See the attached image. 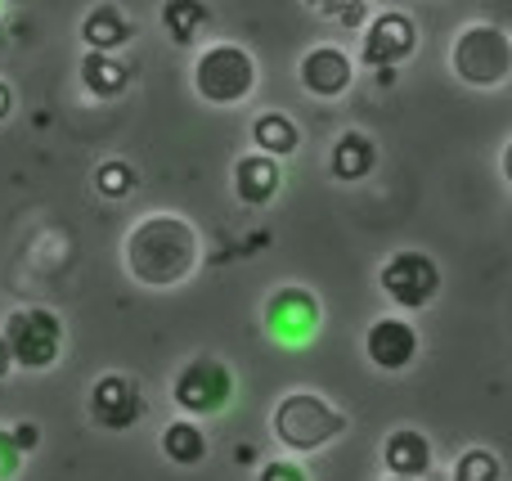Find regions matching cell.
<instances>
[{
    "instance_id": "obj_6",
    "label": "cell",
    "mask_w": 512,
    "mask_h": 481,
    "mask_svg": "<svg viewBox=\"0 0 512 481\" xmlns=\"http://www.w3.org/2000/svg\"><path fill=\"white\" fill-rule=\"evenodd\" d=\"M176 405L189 414V419H203V414H221L225 405L234 401V374L225 360L212 356H198L180 369L176 387H171Z\"/></svg>"
},
{
    "instance_id": "obj_2",
    "label": "cell",
    "mask_w": 512,
    "mask_h": 481,
    "mask_svg": "<svg viewBox=\"0 0 512 481\" xmlns=\"http://www.w3.org/2000/svg\"><path fill=\"white\" fill-rule=\"evenodd\" d=\"M342 432H346V414L315 392H292V396H283L279 410H274V437L288 450H297V455L324 450L328 441H337Z\"/></svg>"
},
{
    "instance_id": "obj_20",
    "label": "cell",
    "mask_w": 512,
    "mask_h": 481,
    "mask_svg": "<svg viewBox=\"0 0 512 481\" xmlns=\"http://www.w3.org/2000/svg\"><path fill=\"white\" fill-rule=\"evenodd\" d=\"M162 27L176 45H189L198 41V32L207 27V5L203 0H167L162 5Z\"/></svg>"
},
{
    "instance_id": "obj_16",
    "label": "cell",
    "mask_w": 512,
    "mask_h": 481,
    "mask_svg": "<svg viewBox=\"0 0 512 481\" xmlns=\"http://www.w3.org/2000/svg\"><path fill=\"white\" fill-rule=\"evenodd\" d=\"M126 81H131V68H126L117 54L86 50V59H81V86L95 99H117L126 90Z\"/></svg>"
},
{
    "instance_id": "obj_22",
    "label": "cell",
    "mask_w": 512,
    "mask_h": 481,
    "mask_svg": "<svg viewBox=\"0 0 512 481\" xmlns=\"http://www.w3.org/2000/svg\"><path fill=\"white\" fill-rule=\"evenodd\" d=\"M499 477H504V468H499V459L490 450H468L454 464V481H499Z\"/></svg>"
},
{
    "instance_id": "obj_28",
    "label": "cell",
    "mask_w": 512,
    "mask_h": 481,
    "mask_svg": "<svg viewBox=\"0 0 512 481\" xmlns=\"http://www.w3.org/2000/svg\"><path fill=\"white\" fill-rule=\"evenodd\" d=\"M14 369V360H9V347H5V338H0V378Z\"/></svg>"
},
{
    "instance_id": "obj_4",
    "label": "cell",
    "mask_w": 512,
    "mask_h": 481,
    "mask_svg": "<svg viewBox=\"0 0 512 481\" xmlns=\"http://www.w3.org/2000/svg\"><path fill=\"white\" fill-rule=\"evenodd\" d=\"M454 72H459V81L481 90L504 86L512 72V41L504 27L477 23L468 32H459V41H454Z\"/></svg>"
},
{
    "instance_id": "obj_30",
    "label": "cell",
    "mask_w": 512,
    "mask_h": 481,
    "mask_svg": "<svg viewBox=\"0 0 512 481\" xmlns=\"http://www.w3.org/2000/svg\"><path fill=\"white\" fill-rule=\"evenodd\" d=\"M391 481H396V477H391Z\"/></svg>"
},
{
    "instance_id": "obj_21",
    "label": "cell",
    "mask_w": 512,
    "mask_h": 481,
    "mask_svg": "<svg viewBox=\"0 0 512 481\" xmlns=\"http://www.w3.org/2000/svg\"><path fill=\"white\" fill-rule=\"evenodd\" d=\"M95 189L104 198H126L135 189V167L131 162H122V158H113V162H99V171H95Z\"/></svg>"
},
{
    "instance_id": "obj_1",
    "label": "cell",
    "mask_w": 512,
    "mask_h": 481,
    "mask_svg": "<svg viewBox=\"0 0 512 481\" xmlns=\"http://www.w3.org/2000/svg\"><path fill=\"white\" fill-rule=\"evenodd\" d=\"M126 270L144 288H176L198 270V234L180 216H144L126 234Z\"/></svg>"
},
{
    "instance_id": "obj_29",
    "label": "cell",
    "mask_w": 512,
    "mask_h": 481,
    "mask_svg": "<svg viewBox=\"0 0 512 481\" xmlns=\"http://www.w3.org/2000/svg\"><path fill=\"white\" fill-rule=\"evenodd\" d=\"M310 5H315V9H324V14H333V9L342 5V0H310Z\"/></svg>"
},
{
    "instance_id": "obj_23",
    "label": "cell",
    "mask_w": 512,
    "mask_h": 481,
    "mask_svg": "<svg viewBox=\"0 0 512 481\" xmlns=\"http://www.w3.org/2000/svg\"><path fill=\"white\" fill-rule=\"evenodd\" d=\"M18 468H23V450L14 446V437H9L5 428H0V481L18 477Z\"/></svg>"
},
{
    "instance_id": "obj_18",
    "label": "cell",
    "mask_w": 512,
    "mask_h": 481,
    "mask_svg": "<svg viewBox=\"0 0 512 481\" xmlns=\"http://www.w3.org/2000/svg\"><path fill=\"white\" fill-rule=\"evenodd\" d=\"M162 455H167L171 464H180V468L203 464V459H207V437H203V428H198L194 419L167 423V428H162Z\"/></svg>"
},
{
    "instance_id": "obj_5",
    "label": "cell",
    "mask_w": 512,
    "mask_h": 481,
    "mask_svg": "<svg viewBox=\"0 0 512 481\" xmlns=\"http://www.w3.org/2000/svg\"><path fill=\"white\" fill-rule=\"evenodd\" d=\"M14 369H50L63 351V320L45 306H23L0 329Z\"/></svg>"
},
{
    "instance_id": "obj_24",
    "label": "cell",
    "mask_w": 512,
    "mask_h": 481,
    "mask_svg": "<svg viewBox=\"0 0 512 481\" xmlns=\"http://www.w3.org/2000/svg\"><path fill=\"white\" fill-rule=\"evenodd\" d=\"M256 481H306V473H301L297 464H288V459H274V464L261 468V477Z\"/></svg>"
},
{
    "instance_id": "obj_15",
    "label": "cell",
    "mask_w": 512,
    "mask_h": 481,
    "mask_svg": "<svg viewBox=\"0 0 512 481\" xmlns=\"http://www.w3.org/2000/svg\"><path fill=\"white\" fill-rule=\"evenodd\" d=\"M81 41L90 50H104V54H117L126 41H131V18L122 14L117 5H95L81 23Z\"/></svg>"
},
{
    "instance_id": "obj_3",
    "label": "cell",
    "mask_w": 512,
    "mask_h": 481,
    "mask_svg": "<svg viewBox=\"0 0 512 481\" xmlns=\"http://www.w3.org/2000/svg\"><path fill=\"white\" fill-rule=\"evenodd\" d=\"M256 86V59L243 45H212L194 63V90L207 104H243Z\"/></svg>"
},
{
    "instance_id": "obj_26",
    "label": "cell",
    "mask_w": 512,
    "mask_h": 481,
    "mask_svg": "<svg viewBox=\"0 0 512 481\" xmlns=\"http://www.w3.org/2000/svg\"><path fill=\"white\" fill-rule=\"evenodd\" d=\"M333 14L342 18L346 27H360V23H364V0H342V5H337Z\"/></svg>"
},
{
    "instance_id": "obj_12",
    "label": "cell",
    "mask_w": 512,
    "mask_h": 481,
    "mask_svg": "<svg viewBox=\"0 0 512 481\" xmlns=\"http://www.w3.org/2000/svg\"><path fill=\"white\" fill-rule=\"evenodd\" d=\"M351 77H355V63L346 59V50H337V45H315V50L301 59V86L319 99L346 95Z\"/></svg>"
},
{
    "instance_id": "obj_9",
    "label": "cell",
    "mask_w": 512,
    "mask_h": 481,
    "mask_svg": "<svg viewBox=\"0 0 512 481\" xmlns=\"http://www.w3.org/2000/svg\"><path fill=\"white\" fill-rule=\"evenodd\" d=\"M414 45H418L414 18L400 14V9H387V14H378L369 23V32H364L360 59H364V68H400V63L414 54Z\"/></svg>"
},
{
    "instance_id": "obj_8",
    "label": "cell",
    "mask_w": 512,
    "mask_h": 481,
    "mask_svg": "<svg viewBox=\"0 0 512 481\" xmlns=\"http://www.w3.org/2000/svg\"><path fill=\"white\" fill-rule=\"evenodd\" d=\"M261 320H265V333H270L279 347H306L319 329V302L310 288H279V293L265 302Z\"/></svg>"
},
{
    "instance_id": "obj_27",
    "label": "cell",
    "mask_w": 512,
    "mask_h": 481,
    "mask_svg": "<svg viewBox=\"0 0 512 481\" xmlns=\"http://www.w3.org/2000/svg\"><path fill=\"white\" fill-rule=\"evenodd\" d=\"M9 108H14V95H9V86H5V81H0V122H5V117H9Z\"/></svg>"
},
{
    "instance_id": "obj_11",
    "label": "cell",
    "mask_w": 512,
    "mask_h": 481,
    "mask_svg": "<svg viewBox=\"0 0 512 481\" xmlns=\"http://www.w3.org/2000/svg\"><path fill=\"white\" fill-rule=\"evenodd\" d=\"M364 351H369V360L382 369V374H400V369H409L418 356V333H414V324L387 315V320H378L369 329Z\"/></svg>"
},
{
    "instance_id": "obj_10",
    "label": "cell",
    "mask_w": 512,
    "mask_h": 481,
    "mask_svg": "<svg viewBox=\"0 0 512 481\" xmlns=\"http://www.w3.org/2000/svg\"><path fill=\"white\" fill-rule=\"evenodd\" d=\"M90 419L108 432H126L144 419V396L135 387V378L126 374H104L90 387Z\"/></svg>"
},
{
    "instance_id": "obj_25",
    "label": "cell",
    "mask_w": 512,
    "mask_h": 481,
    "mask_svg": "<svg viewBox=\"0 0 512 481\" xmlns=\"http://www.w3.org/2000/svg\"><path fill=\"white\" fill-rule=\"evenodd\" d=\"M9 437H14V446L27 455V450H36V441H41V432H36V423H18V428L9 432Z\"/></svg>"
},
{
    "instance_id": "obj_17",
    "label": "cell",
    "mask_w": 512,
    "mask_h": 481,
    "mask_svg": "<svg viewBox=\"0 0 512 481\" xmlns=\"http://www.w3.org/2000/svg\"><path fill=\"white\" fill-rule=\"evenodd\" d=\"M378 167V149H373V140L364 131H346L342 140L333 144V176L337 180H364L369 171Z\"/></svg>"
},
{
    "instance_id": "obj_14",
    "label": "cell",
    "mask_w": 512,
    "mask_h": 481,
    "mask_svg": "<svg viewBox=\"0 0 512 481\" xmlns=\"http://www.w3.org/2000/svg\"><path fill=\"white\" fill-rule=\"evenodd\" d=\"M279 158H270V153H248V158L234 162V194L243 198L248 207H265L274 194H279Z\"/></svg>"
},
{
    "instance_id": "obj_13",
    "label": "cell",
    "mask_w": 512,
    "mask_h": 481,
    "mask_svg": "<svg viewBox=\"0 0 512 481\" xmlns=\"http://www.w3.org/2000/svg\"><path fill=\"white\" fill-rule=\"evenodd\" d=\"M382 464L396 481H423L427 468H432V441L414 428L391 432L387 446H382Z\"/></svg>"
},
{
    "instance_id": "obj_7",
    "label": "cell",
    "mask_w": 512,
    "mask_h": 481,
    "mask_svg": "<svg viewBox=\"0 0 512 481\" xmlns=\"http://www.w3.org/2000/svg\"><path fill=\"white\" fill-rule=\"evenodd\" d=\"M378 284L396 306L423 311V306L441 293V270H436V261L427 257V252H396V257H387Z\"/></svg>"
},
{
    "instance_id": "obj_19",
    "label": "cell",
    "mask_w": 512,
    "mask_h": 481,
    "mask_svg": "<svg viewBox=\"0 0 512 481\" xmlns=\"http://www.w3.org/2000/svg\"><path fill=\"white\" fill-rule=\"evenodd\" d=\"M252 140H256V153H270V158H283V153H292L301 144V131L292 117L283 113H261L252 122Z\"/></svg>"
}]
</instances>
